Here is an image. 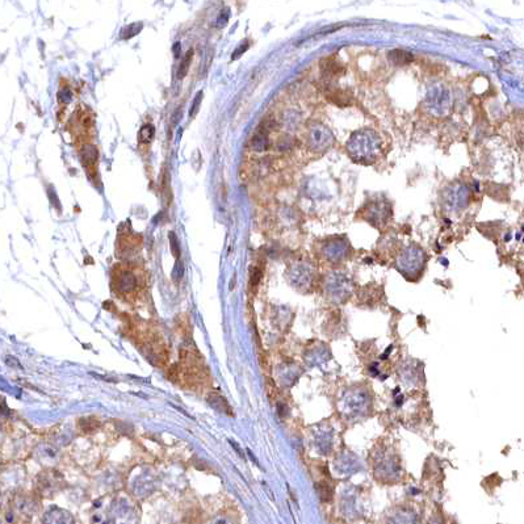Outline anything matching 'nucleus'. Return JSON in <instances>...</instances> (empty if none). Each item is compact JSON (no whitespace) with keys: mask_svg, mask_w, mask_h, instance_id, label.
I'll return each instance as SVG.
<instances>
[{"mask_svg":"<svg viewBox=\"0 0 524 524\" xmlns=\"http://www.w3.org/2000/svg\"><path fill=\"white\" fill-rule=\"evenodd\" d=\"M116 286L120 292L128 293L136 289L137 286V278L136 275L130 271H123L116 279Z\"/></svg>","mask_w":524,"mask_h":524,"instance_id":"nucleus-1","label":"nucleus"},{"mask_svg":"<svg viewBox=\"0 0 524 524\" xmlns=\"http://www.w3.org/2000/svg\"><path fill=\"white\" fill-rule=\"evenodd\" d=\"M209 403H210L217 411H225L226 414H231V409H230L229 405H227V402L221 396L211 394V396L209 397Z\"/></svg>","mask_w":524,"mask_h":524,"instance_id":"nucleus-2","label":"nucleus"},{"mask_svg":"<svg viewBox=\"0 0 524 524\" xmlns=\"http://www.w3.org/2000/svg\"><path fill=\"white\" fill-rule=\"evenodd\" d=\"M97 159V150L95 146L87 145L82 149V162L84 164H93Z\"/></svg>","mask_w":524,"mask_h":524,"instance_id":"nucleus-3","label":"nucleus"},{"mask_svg":"<svg viewBox=\"0 0 524 524\" xmlns=\"http://www.w3.org/2000/svg\"><path fill=\"white\" fill-rule=\"evenodd\" d=\"M155 128L154 125H145L138 133V141L141 143H149L154 140Z\"/></svg>","mask_w":524,"mask_h":524,"instance_id":"nucleus-4","label":"nucleus"},{"mask_svg":"<svg viewBox=\"0 0 524 524\" xmlns=\"http://www.w3.org/2000/svg\"><path fill=\"white\" fill-rule=\"evenodd\" d=\"M192 55H193V52L191 50L190 53H187L184 59L181 61L180 66H179V71H177V78H179V79H183L185 74L188 72V67H190L191 65V61H192Z\"/></svg>","mask_w":524,"mask_h":524,"instance_id":"nucleus-5","label":"nucleus"},{"mask_svg":"<svg viewBox=\"0 0 524 524\" xmlns=\"http://www.w3.org/2000/svg\"><path fill=\"white\" fill-rule=\"evenodd\" d=\"M141 29H142L141 22L132 24V25H129V27L123 28L122 35H121V37H122V38H125V40H129V38H132V37H134L136 35H138Z\"/></svg>","mask_w":524,"mask_h":524,"instance_id":"nucleus-6","label":"nucleus"},{"mask_svg":"<svg viewBox=\"0 0 524 524\" xmlns=\"http://www.w3.org/2000/svg\"><path fill=\"white\" fill-rule=\"evenodd\" d=\"M170 245H171V251L174 254L175 258H179L180 255V248H179V242H177V237L175 235V233H170Z\"/></svg>","mask_w":524,"mask_h":524,"instance_id":"nucleus-7","label":"nucleus"},{"mask_svg":"<svg viewBox=\"0 0 524 524\" xmlns=\"http://www.w3.org/2000/svg\"><path fill=\"white\" fill-rule=\"evenodd\" d=\"M260 279H262V271L259 268H252L251 271V279H250V284L252 286H256L259 284Z\"/></svg>","mask_w":524,"mask_h":524,"instance_id":"nucleus-8","label":"nucleus"},{"mask_svg":"<svg viewBox=\"0 0 524 524\" xmlns=\"http://www.w3.org/2000/svg\"><path fill=\"white\" fill-rule=\"evenodd\" d=\"M183 273H184V267H183L180 262H177L176 265H175V269H174V273H172V278H174L175 281H179L181 276H183Z\"/></svg>","mask_w":524,"mask_h":524,"instance_id":"nucleus-9","label":"nucleus"},{"mask_svg":"<svg viewBox=\"0 0 524 524\" xmlns=\"http://www.w3.org/2000/svg\"><path fill=\"white\" fill-rule=\"evenodd\" d=\"M201 100H203V92H198L197 96L194 97L193 105H192V109H191V112H190L191 116L196 115V112L198 110V106H200V103H201Z\"/></svg>","mask_w":524,"mask_h":524,"instance_id":"nucleus-10","label":"nucleus"},{"mask_svg":"<svg viewBox=\"0 0 524 524\" xmlns=\"http://www.w3.org/2000/svg\"><path fill=\"white\" fill-rule=\"evenodd\" d=\"M209 524H234V523L231 522V519H229V518H226V516H224V515H218V516H216V518H213Z\"/></svg>","mask_w":524,"mask_h":524,"instance_id":"nucleus-11","label":"nucleus"},{"mask_svg":"<svg viewBox=\"0 0 524 524\" xmlns=\"http://www.w3.org/2000/svg\"><path fill=\"white\" fill-rule=\"evenodd\" d=\"M58 99H59V102L61 103H69L71 100V92H70V89H62L61 92H59V96H58Z\"/></svg>","mask_w":524,"mask_h":524,"instance_id":"nucleus-12","label":"nucleus"},{"mask_svg":"<svg viewBox=\"0 0 524 524\" xmlns=\"http://www.w3.org/2000/svg\"><path fill=\"white\" fill-rule=\"evenodd\" d=\"M247 48H248V44H245L243 46L238 48L237 50H235V53L233 54V57H231V58H233V59H237V58H238L239 55H242V54L245 53V50H246Z\"/></svg>","mask_w":524,"mask_h":524,"instance_id":"nucleus-13","label":"nucleus"},{"mask_svg":"<svg viewBox=\"0 0 524 524\" xmlns=\"http://www.w3.org/2000/svg\"><path fill=\"white\" fill-rule=\"evenodd\" d=\"M229 443H230V444H231V445H233L234 449H235V451H237V452H238V454H239V456H241V457H245V456H243V454H242V451H241V449H239L238 445L235 444V441L229 440Z\"/></svg>","mask_w":524,"mask_h":524,"instance_id":"nucleus-14","label":"nucleus"},{"mask_svg":"<svg viewBox=\"0 0 524 524\" xmlns=\"http://www.w3.org/2000/svg\"><path fill=\"white\" fill-rule=\"evenodd\" d=\"M247 454H248V456H250V457H251L252 460H254V463H255L256 465H258V467H259V461H258V460H256V457H255V456H254V454H252V452H251V451H250V449H247Z\"/></svg>","mask_w":524,"mask_h":524,"instance_id":"nucleus-15","label":"nucleus"}]
</instances>
